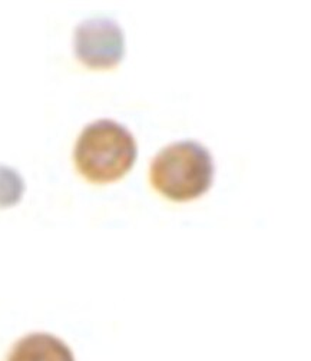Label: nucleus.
Segmentation results:
<instances>
[{
  "label": "nucleus",
  "mask_w": 311,
  "mask_h": 361,
  "mask_svg": "<svg viewBox=\"0 0 311 361\" xmlns=\"http://www.w3.org/2000/svg\"><path fill=\"white\" fill-rule=\"evenodd\" d=\"M6 361H75L72 350L48 333H33L19 340Z\"/></svg>",
  "instance_id": "nucleus-4"
},
{
  "label": "nucleus",
  "mask_w": 311,
  "mask_h": 361,
  "mask_svg": "<svg viewBox=\"0 0 311 361\" xmlns=\"http://www.w3.org/2000/svg\"><path fill=\"white\" fill-rule=\"evenodd\" d=\"M25 188V180L16 169L0 165V208H11L19 204Z\"/></svg>",
  "instance_id": "nucleus-5"
},
{
  "label": "nucleus",
  "mask_w": 311,
  "mask_h": 361,
  "mask_svg": "<svg viewBox=\"0 0 311 361\" xmlns=\"http://www.w3.org/2000/svg\"><path fill=\"white\" fill-rule=\"evenodd\" d=\"M214 159L197 141H180L164 148L150 168L152 187L165 198L185 202L204 195L212 185Z\"/></svg>",
  "instance_id": "nucleus-2"
},
{
  "label": "nucleus",
  "mask_w": 311,
  "mask_h": 361,
  "mask_svg": "<svg viewBox=\"0 0 311 361\" xmlns=\"http://www.w3.org/2000/svg\"><path fill=\"white\" fill-rule=\"evenodd\" d=\"M138 147L128 128L99 119L83 128L75 145L78 172L95 184H108L125 176L135 164Z\"/></svg>",
  "instance_id": "nucleus-1"
},
{
  "label": "nucleus",
  "mask_w": 311,
  "mask_h": 361,
  "mask_svg": "<svg viewBox=\"0 0 311 361\" xmlns=\"http://www.w3.org/2000/svg\"><path fill=\"white\" fill-rule=\"evenodd\" d=\"M73 51L87 68L112 69L125 56L123 30L108 18L86 19L75 29Z\"/></svg>",
  "instance_id": "nucleus-3"
}]
</instances>
